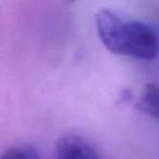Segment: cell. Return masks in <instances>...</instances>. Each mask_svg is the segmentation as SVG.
<instances>
[{
    "instance_id": "obj_4",
    "label": "cell",
    "mask_w": 159,
    "mask_h": 159,
    "mask_svg": "<svg viewBox=\"0 0 159 159\" xmlns=\"http://www.w3.org/2000/svg\"><path fill=\"white\" fill-rule=\"evenodd\" d=\"M1 159H42L40 155L29 144H16L3 152Z\"/></svg>"
},
{
    "instance_id": "obj_2",
    "label": "cell",
    "mask_w": 159,
    "mask_h": 159,
    "mask_svg": "<svg viewBox=\"0 0 159 159\" xmlns=\"http://www.w3.org/2000/svg\"><path fill=\"white\" fill-rule=\"evenodd\" d=\"M53 159H102V157L86 139L69 133L58 141Z\"/></svg>"
},
{
    "instance_id": "obj_1",
    "label": "cell",
    "mask_w": 159,
    "mask_h": 159,
    "mask_svg": "<svg viewBox=\"0 0 159 159\" xmlns=\"http://www.w3.org/2000/svg\"><path fill=\"white\" fill-rule=\"evenodd\" d=\"M98 37L110 52L150 61L159 55V33L152 25L111 9L96 14Z\"/></svg>"
},
{
    "instance_id": "obj_3",
    "label": "cell",
    "mask_w": 159,
    "mask_h": 159,
    "mask_svg": "<svg viewBox=\"0 0 159 159\" xmlns=\"http://www.w3.org/2000/svg\"><path fill=\"white\" fill-rule=\"evenodd\" d=\"M136 107L139 111L159 121V84L144 85L137 98Z\"/></svg>"
}]
</instances>
